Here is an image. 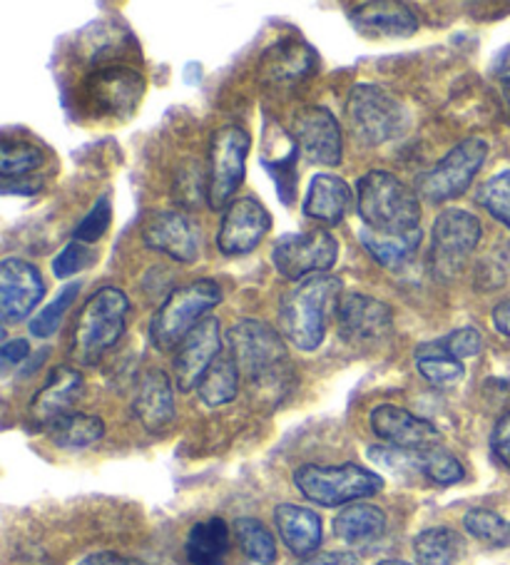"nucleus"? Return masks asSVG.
I'll use <instances>...</instances> for the list:
<instances>
[{
    "mask_svg": "<svg viewBox=\"0 0 510 565\" xmlns=\"http://www.w3.org/2000/svg\"><path fill=\"white\" fill-rule=\"evenodd\" d=\"M361 230L381 237H406L421 232L418 194L386 170H371L357 182Z\"/></svg>",
    "mask_w": 510,
    "mask_h": 565,
    "instance_id": "nucleus-1",
    "label": "nucleus"
},
{
    "mask_svg": "<svg viewBox=\"0 0 510 565\" xmlns=\"http://www.w3.org/2000/svg\"><path fill=\"white\" fill-rule=\"evenodd\" d=\"M341 279L317 275L299 281L279 307V331L299 352H317L327 337L331 309L339 307Z\"/></svg>",
    "mask_w": 510,
    "mask_h": 565,
    "instance_id": "nucleus-2",
    "label": "nucleus"
},
{
    "mask_svg": "<svg viewBox=\"0 0 510 565\" xmlns=\"http://www.w3.org/2000/svg\"><path fill=\"white\" fill-rule=\"evenodd\" d=\"M130 299L123 289L105 287L85 301L73 334V354L81 364H95L125 334Z\"/></svg>",
    "mask_w": 510,
    "mask_h": 565,
    "instance_id": "nucleus-3",
    "label": "nucleus"
},
{
    "mask_svg": "<svg viewBox=\"0 0 510 565\" xmlns=\"http://www.w3.org/2000/svg\"><path fill=\"white\" fill-rule=\"evenodd\" d=\"M220 301L222 289L217 281L212 279H198L174 289L150 321L152 344L157 349H162V352H170V349L180 347L182 339L188 337L202 319H208V311L217 307Z\"/></svg>",
    "mask_w": 510,
    "mask_h": 565,
    "instance_id": "nucleus-4",
    "label": "nucleus"
},
{
    "mask_svg": "<svg viewBox=\"0 0 510 565\" xmlns=\"http://www.w3.org/2000/svg\"><path fill=\"white\" fill-rule=\"evenodd\" d=\"M347 120L354 140L366 148H379L396 140L408 125L406 107L399 97L379 85H357L347 97Z\"/></svg>",
    "mask_w": 510,
    "mask_h": 565,
    "instance_id": "nucleus-5",
    "label": "nucleus"
},
{
    "mask_svg": "<svg viewBox=\"0 0 510 565\" xmlns=\"http://www.w3.org/2000/svg\"><path fill=\"white\" fill-rule=\"evenodd\" d=\"M294 483H297L304 499L327 505V509L369 499V495L384 489V479L376 471H369L357 463L301 466L294 471Z\"/></svg>",
    "mask_w": 510,
    "mask_h": 565,
    "instance_id": "nucleus-6",
    "label": "nucleus"
},
{
    "mask_svg": "<svg viewBox=\"0 0 510 565\" xmlns=\"http://www.w3.org/2000/svg\"><path fill=\"white\" fill-rule=\"evenodd\" d=\"M249 148V132L240 125H224L214 132L208 170V202L212 210L224 207L232 200V194L242 188Z\"/></svg>",
    "mask_w": 510,
    "mask_h": 565,
    "instance_id": "nucleus-7",
    "label": "nucleus"
},
{
    "mask_svg": "<svg viewBox=\"0 0 510 565\" xmlns=\"http://www.w3.org/2000/svg\"><path fill=\"white\" fill-rule=\"evenodd\" d=\"M484 237V227L476 214L466 210H446L440 212L431 232V262L434 271L444 279H454L466 267L468 257Z\"/></svg>",
    "mask_w": 510,
    "mask_h": 565,
    "instance_id": "nucleus-8",
    "label": "nucleus"
},
{
    "mask_svg": "<svg viewBox=\"0 0 510 565\" xmlns=\"http://www.w3.org/2000/svg\"><path fill=\"white\" fill-rule=\"evenodd\" d=\"M486 158L488 142L484 138H468L464 142H458L444 160L434 164L426 174H421L418 192L434 204L460 198V194L474 184Z\"/></svg>",
    "mask_w": 510,
    "mask_h": 565,
    "instance_id": "nucleus-9",
    "label": "nucleus"
},
{
    "mask_svg": "<svg viewBox=\"0 0 510 565\" xmlns=\"http://www.w3.org/2000/svg\"><path fill=\"white\" fill-rule=\"evenodd\" d=\"M232 359L244 376L252 382L274 376L287 364V349L277 329H272L267 321L242 319L240 324L230 329Z\"/></svg>",
    "mask_w": 510,
    "mask_h": 565,
    "instance_id": "nucleus-10",
    "label": "nucleus"
},
{
    "mask_svg": "<svg viewBox=\"0 0 510 565\" xmlns=\"http://www.w3.org/2000/svg\"><path fill=\"white\" fill-rule=\"evenodd\" d=\"M339 242L331 232L314 230L301 235H284L272 249V265L284 279L304 281L337 265Z\"/></svg>",
    "mask_w": 510,
    "mask_h": 565,
    "instance_id": "nucleus-11",
    "label": "nucleus"
},
{
    "mask_svg": "<svg viewBox=\"0 0 510 565\" xmlns=\"http://www.w3.org/2000/svg\"><path fill=\"white\" fill-rule=\"evenodd\" d=\"M339 337L351 347L384 344L394 331V311L386 301H379L361 291H349L337 307Z\"/></svg>",
    "mask_w": 510,
    "mask_h": 565,
    "instance_id": "nucleus-12",
    "label": "nucleus"
},
{
    "mask_svg": "<svg viewBox=\"0 0 510 565\" xmlns=\"http://www.w3.org/2000/svg\"><path fill=\"white\" fill-rule=\"evenodd\" d=\"M142 242L147 249L160 252L182 265H192L200 259L202 232L188 212H155L142 230Z\"/></svg>",
    "mask_w": 510,
    "mask_h": 565,
    "instance_id": "nucleus-13",
    "label": "nucleus"
},
{
    "mask_svg": "<svg viewBox=\"0 0 510 565\" xmlns=\"http://www.w3.org/2000/svg\"><path fill=\"white\" fill-rule=\"evenodd\" d=\"M269 230L272 217L267 207L254 198H240L222 214L217 247L227 257H244L259 247Z\"/></svg>",
    "mask_w": 510,
    "mask_h": 565,
    "instance_id": "nucleus-14",
    "label": "nucleus"
},
{
    "mask_svg": "<svg viewBox=\"0 0 510 565\" xmlns=\"http://www.w3.org/2000/svg\"><path fill=\"white\" fill-rule=\"evenodd\" d=\"M222 324L217 317L202 319L188 337L182 339L180 354L174 359V376H178L180 392L198 388L204 374L222 356Z\"/></svg>",
    "mask_w": 510,
    "mask_h": 565,
    "instance_id": "nucleus-15",
    "label": "nucleus"
},
{
    "mask_svg": "<svg viewBox=\"0 0 510 565\" xmlns=\"http://www.w3.org/2000/svg\"><path fill=\"white\" fill-rule=\"evenodd\" d=\"M294 138H297V148L309 162L323 164V168H337L341 162L344 140H341L339 120L333 118L329 107L301 110L294 120Z\"/></svg>",
    "mask_w": 510,
    "mask_h": 565,
    "instance_id": "nucleus-16",
    "label": "nucleus"
},
{
    "mask_svg": "<svg viewBox=\"0 0 510 565\" xmlns=\"http://www.w3.org/2000/svg\"><path fill=\"white\" fill-rule=\"evenodd\" d=\"M45 297V281L31 262L8 257L0 262V311L6 324L25 319Z\"/></svg>",
    "mask_w": 510,
    "mask_h": 565,
    "instance_id": "nucleus-17",
    "label": "nucleus"
},
{
    "mask_svg": "<svg viewBox=\"0 0 510 565\" xmlns=\"http://www.w3.org/2000/svg\"><path fill=\"white\" fill-rule=\"evenodd\" d=\"M369 424L371 431H374L381 441L396 448H431L438 446L440 441V434L434 424L406 412V408L401 406H376L369 416Z\"/></svg>",
    "mask_w": 510,
    "mask_h": 565,
    "instance_id": "nucleus-18",
    "label": "nucleus"
},
{
    "mask_svg": "<svg viewBox=\"0 0 510 565\" xmlns=\"http://www.w3.org/2000/svg\"><path fill=\"white\" fill-rule=\"evenodd\" d=\"M142 93L145 81L132 67H105L95 73L87 85L91 100L97 110H105L107 115H130L142 100Z\"/></svg>",
    "mask_w": 510,
    "mask_h": 565,
    "instance_id": "nucleus-19",
    "label": "nucleus"
},
{
    "mask_svg": "<svg viewBox=\"0 0 510 565\" xmlns=\"http://www.w3.org/2000/svg\"><path fill=\"white\" fill-rule=\"evenodd\" d=\"M317 53L301 41H281L259 63V81L274 87H289L317 73Z\"/></svg>",
    "mask_w": 510,
    "mask_h": 565,
    "instance_id": "nucleus-20",
    "label": "nucleus"
},
{
    "mask_svg": "<svg viewBox=\"0 0 510 565\" xmlns=\"http://www.w3.org/2000/svg\"><path fill=\"white\" fill-rule=\"evenodd\" d=\"M83 392V376L71 366H57L47 376L45 386L35 394L31 404V418L35 424L51 426L57 418L71 414V406Z\"/></svg>",
    "mask_w": 510,
    "mask_h": 565,
    "instance_id": "nucleus-21",
    "label": "nucleus"
},
{
    "mask_svg": "<svg viewBox=\"0 0 510 565\" xmlns=\"http://www.w3.org/2000/svg\"><path fill=\"white\" fill-rule=\"evenodd\" d=\"M351 21L359 31L386 38H408L418 31V18L406 3L396 0H379V3H361L351 13Z\"/></svg>",
    "mask_w": 510,
    "mask_h": 565,
    "instance_id": "nucleus-22",
    "label": "nucleus"
},
{
    "mask_svg": "<svg viewBox=\"0 0 510 565\" xmlns=\"http://www.w3.org/2000/svg\"><path fill=\"white\" fill-rule=\"evenodd\" d=\"M135 416L147 431H162V428L174 418V394L172 384L164 372L150 369L137 386L135 394Z\"/></svg>",
    "mask_w": 510,
    "mask_h": 565,
    "instance_id": "nucleus-23",
    "label": "nucleus"
},
{
    "mask_svg": "<svg viewBox=\"0 0 510 565\" xmlns=\"http://www.w3.org/2000/svg\"><path fill=\"white\" fill-rule=\"evenodd\" d=\"M351 200H354V192H351L344 180L337 178V174H317L309 182L301 210L309 220H317L321 224H339L347 217Z\"/></svg>",
    "mask_w": 510,
    "mask_h": 565,
    "instance_id": "nucleus-24",
    "label": "nucleus"
},
{
    "mask_svg": "<svg viewBox=\"0 0 510 565\" xmlns=\"http://www.w3.org/2000/svg\"><path fill=\"white\" fill-rule=\"evenodd\" d=\"M274 523L281 541L287 543V548L297 555L309 558L321 543V519L314 511L304 509V505L281 503L274 509Z\"/></svg>",
    "mask_w": 510,
    "mask_h": 565,
    "instance_id": "nucleus-25",
    "label": "nucleus"
},
{
    "mask_svg": "<svg viewBox=\"0 0 510 565\" xmlns=\"http://www.w3.org/2000/svg\"><path fill=\"white\" fill-rule=\"evenodd\" d=\"M192 565H222L230 553V529L222 519H208L192 525L184 543Z\"/></svg>",
    "mask_w": 510,
    "mask_h": 565,
    "instance_id": "nucleus-26",
    "label": "nucleus"
},
{
    "mask_svg": "<svg viewBox=\"0 0 510 565\" xmlns=\"http://www.w3.org/2000/svg\"><path fill=\"white\" fill-rule=\"evenodd\" d=\"M333 531H337L341 541H347L351 545L371 543L384 535L386 513L381 511L379 505L354 503L333 519Z\"/></svg>",
    "mask_w": 510,
    "mask_h": 565,
    "instance_id": "nucleus-27",
    "label": "nucleus"
},
{
    "mask_svg": "<svg viewBox=\"0 0 510 565\" xmlns=\"http://www.w3.org/2000/svg\"><path fill=\"white\" fill-rule=\"evenodd\" d=\"M47 436L51 441L61 448H87L100 441L105 436V422L91 414H65L47 426Z\"/></svg>",
    "mask_w": 510,
    "mask_h": 565,
    "instance_id": "nucleus-28",
    "label": "nucleus"
},
{
    "mask_svg": "<svg viewBox=\"0 0 510 565\" xmlns=\"http://www.w3.org/2000/svg\"><path fill=\"white\" fill-rule=\"evenodd\" d=\"M414 553L421 565H456L464 553V539L454 529H428L416 535Z\"/></svg>",
    "mask_w": 510,
    "mask_h": 565,
    "instance_id": "nucleus-29",
    "label": "nucleus"
},
{
    "mask_svg": "<svg viewBox=\"0 0 510 565\" xmlns=\"http://www.w3.org/2000/svg\"><path fill=\"white\" fill-rule=\"evenodd\" d=\"M359 239L369 255L386 269H401L406 262L414 259V255L421 247V232L406 237H381V235H374V232L361 230Z\"/></svg>",
    "mask_w": 510,
    "mask_h": 565,
    "instance_id": "nucleus-30",
    "label": "nucleus"
},
{
    "mask_svg": "<svg viewBox=\"0 0 510 565\" xmlns=\"http://www.w3.org/2000/svg\"><path fill=\"white\" fill-rule=\"evenodd\" d=\"M416 369L434 386H454L464 379V362L450 356L438 342L416 349Z\"/></svg>",
    "mask_w": 510,
    "mask_h": 565,
    "instance_id": "nucleus-31",
    "label": "nucleus"
},
{
    "mask_svg": "<svg viewBox=\"0 0 510 565\" xmlns=\"http://www.w3.org/2000/svg\"><path fill=\"white\" fill-rule=\"evenodd\" d=\"M240 388V369L234 364V359L230 356H220L217 362L212 364V369L198 386L200 398L208 406H224L230 404L234 396H237Z\"/></svg>",
    "mask_w": 510,
    "mask_h": 565,
    "instance_id": "nucleus-32",
    "label": "nucleus"
},
{
    "mask_svg": "<svg viewBox=\"0 0 510 565\" xmlns=\"http://www.w3.org/2000/svg\"><path fill=\"white\" fill-rule=\"evenodd\" d=\"M234 533H237L242 551L247 553L254 563L272 565L277 561V543H274V535L267 531V525L259 523L257 519H240L234 523Z\"/></svg>",
    "mask_w": 510,
    "mask_h": 565,
    "instance_id": "nucleus-33",
    "label": "nucleus"
},
{
    "mask_svg": "<svg viewBox=\"0 0 510 565\" xmlns=\"http://www.w3.org/2000/svg\"><path fill=\"white\" fill-rule=\"evenodd\" d=\"M418 473L436 486H454L464 479V463L446 448H418Z\"/></svg>",
    "mask_w": 510,
    "mask_h": 565,
    "instance_id": "nucleus-34",
    "label": "nucleus"
},
{
    "mask_svg": "<svg viewBox=\"0 0 510 565\" xmlns=\"http://www.w3.org/2000/svg\"><path fill=\"white\" fill-rule=\"evenodd\" d=\"M43 152L35 148V145H28L21 140H3V148H0V170H3V182H13L25 178L28 172L41 168Z\"/></svg>",
    "mask_w": 510,
    "mask_h": 565,
    "instance_id": "nucleus-35",
    "label": "nucleus"
},
{
    "mask_svg": "<svg viewBox=\"0 0 510 565\" xmlns=\"http://www.w3.org/2000/svg\"><path fill=\"white\" fill-rule=\"evenodd\" d=\"M464 529L474 535V539L484 541L488 545H496V548H506L510 545V521L496 511L488 509H470L464 515Z\"/></svg>",
    "mask_w": 510,
    "mask_h": 565,
    "instance_id": "nucleus-36",
    "label": "nucleus"
},
{
    "mask_svg": "<svg viewBox=\"0 0 510 565\" xmlns=\"http://www.w3.org/2000/svg\"><path fill=\"white\" fill-rule=\"evenodd\" d=\"M476 202L490 217H496L510 230V170L498 172L480 184L476 192Z\"/></svg>",
    "mask_w": 510,
    "mask_h": 565,
    "instance_id": "nucleus-37",
    "label": "nucleus"
},
{
    "mask_svg": "<svg viewBox=\"0 0 510 565\" xmlns=\"http://www.w3.org/2000/svg\"><path fill=\"white\" fill-rule=\"evenodd\" d=\"M77 291H81V281H73V285H67L61 295L51 301V305L38 311V317L31 321V334L33 337L55 334V329L61 327V319L65 317V311L71 309V305L75 301Z\"/></svg>",
    "mask_w": 510,
    "mask_h": 565,
    "instance_id": "nucleus-38",
    "label": "nucleus"
},
{
    "mask_svg": "<svg viewBox=\"0 0 510 565\" xmlns=\"http://www.w3.org/2000/svg\"><path fill=\"white\" fill-rule=\"evenodd\" d=\"M95 259V252L85 245V242H77L73 239L71 245H67L61 255L53 259V275L57 279H67L77 275V271H83L85 267H91Z\"/></svg>",
    "mask_w": 510,
    "mask_h": 565,
    "instance_id": "nucleus-39",
    "label": "nucleus"
},
{
    "mask_svg": "<svg viewBox=\"0 0 510 565\" xmlns=\"http://www.w3.org/2000/svg\"><path fill=\"white\" fill-rule=\"evenodd\" d=\"M110 217H113L110 198L97 200L93 212L87 214V217L81 224H77L75 239L77 242H85V245H91V242H97V239L105 235L107 227H110Z\"/></svg>",
    "mask_w": 510,
    "mask_h": 565,
    "instance_id": "nucleus-40",
    "label": "nucleus"
},
{
    "mask_svg": "<svg viewBox=\"0 0 510 565\" xmlns=\"http://www.w3.org/2000/svg\"><path fill=\"white\" fill-rule=\"evenodd\" d=\"M438 344L444 347L450 356L464 362L468 356L480 354V349H484V337H480V331L474 327H460L456 331H450L448 337L438 339Z\"/></svg>",
    "mask_w": 510,
    "mask_h": 565,
    "instance_id": "nucleus-41",
    "label": "nucleus"
},
{
    "mask_svg": "<svg viewBox=\"0 0 510 565\" xmlns=\"http://www.w3.org/2000/svg\"><path fill=\"white\" fill-rule=\"evenodd\" d=\"M490 446H493L496 459L510 469V412L500 418L490 436Z\"/></svg>",
    "mask_w": 510,
    "mask_h": 565,
    "instance_id": "nucleus-42",
    "label": "nucleus"
},
{
    "mask_svg": "<svg viewBox=\"0 0 510 565\" xmlns=\"http://www.w3.org/2000/svg\"><path fill=\"white\" fill-rule=\"evenodd\" d=\"M299 565H361V563L354 553L331 551V553H314L309 558H304Z\"/></svg>",
    "mask_w": 510,
    "mask_h": 565,
    "instance_id": "nucleus-43",
    "label": "nucleus"
},
{
    "mask_svg": "<svg viewBox=\"0 0 510 565\" xmlns=\"http://www.w3.org/2000/svg\"><path fill=\"white\" fill-rule=\"evenodd\" d=\"M31 356V347H28L25 339H13V342H6L0 349V359H3V366H15L21 364L23 359Z\"/></svg>",
    "mask_w": 510,
    "mask_h": 565,
    "instance_id": "nucleus-44",
    "label": "nucleus"
},
{
    "mask_svg": "<svg viewBox=\"0 0 510 565\" xmlns=\"http://www.w3.org/2000/svg\"><path fill=\"white\" fill-rule=\"evenodd\" d=\"M77 565H147V563L135 561V558H127V555H120V553L103 551V553L87 555V558H83Z\"/></svg>",
    "mask_w": 510,
    "mask_h": 565,
    "instance_id": "nucleus-45",
    "label": "nucleus"
},
{
    "mask_svg": "<svg viewBox=\"0 0 510 565\" xmlns=\"http://www.w3.org/2000/svg\"><path fill=\"white\" fill-rule=\"evenodd\" d=\"M498 87H500V95H503L506 110L510 115V53H506V57L498 65Z\"/></svg>",
    "mask_w": 510,
    "mask_h": 565,
    "instance_id": "nucleus-46",
    "label": "nucleus"
},
{
    "mask_svg": "<svg viewBox=\"0 0 510 565\" xmlns=\"http://www.w3.org/2000/svg\"><path fill=\"white\" fill-rule=\"evenodd\" d=\"M493 327L503 337H510V299L500 301V305L493 309Z\"/></svg>",
    "mask_w": 510,
    "mask_h": 565,
    "instance_id": "nucleus-47",
    "label": "nucleus"
},
{
    "mask_svg": "<svg viewBox=\"0 0 510 565\" xmlns=\"http://www.w3.org/2000/svg\"><path fill=\"white\" fill-rule=\"evenodd\" d=\"M379 565H411V563H404V561H384V563H379Z\"/></svg>",
    "mask_w": 510,
    "mask_h": 565,
    "instance_id": "nucleus-48",
    "label": "nucleus"
}]
</instances>
